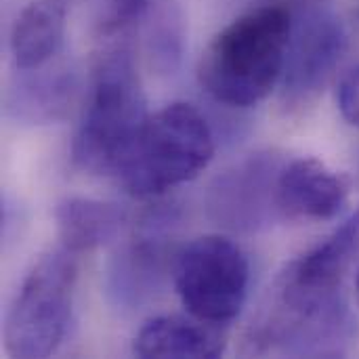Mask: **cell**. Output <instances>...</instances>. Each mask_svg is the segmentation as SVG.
<instances>
[{"label": "cell", "mask_w": 359, "mask_h": 359, "mask_svg": "<svg viewBox=\"0 0 359 359\" xmlns=\"http://www.w3.org/2000/svg\"><path fill=\"white\" fill-rule=\"evenodd\" d=\"M292 23L294 13L286 2H265L229 21L200 57L202 88L229 107L265 101L282 80Z\"/></svg>", "instance_id": "1"}, {"label": "cell", "mask_w": 359, "mask_h": 359, "mask_svg": "<svg viewBox=\"0 0 359 359\" xmlns=\"http://www.w3.org/2000/svg\"><path fill=\"white\" fill-rule=\"evenodd\" d=\"M141 78L128 50L105 53L93 69L72 160L88 175H118L147 120Z\"/></svg>", "instance_id": "2"}, {"label": "cell", "mask_w": 359, "mask_h": 359, "mask_svg": "<svg viewBox=\"0 0 359 359\" xmlns=\"http://www.w3.org/2000/svg\"><path fill=\"white\" fill-rule=\"evenodd\" d=\"M215 156V135L189 103L149 114L118 179L135 198H158L194 181Z\"/></svg>", "instance_id": "3"}, {"label": "cell", "mask_w": 359, "mask_h": 359, "mask_svg": "<svg viewBox=\"0 0 359 359\" xmlns=\"http://www.w3.org/2000/svg\"><path fill=\"white\" fill-rule=\"evenodd\" d=\"M78 282V255L59 246L32 267L4 320V353L44 359L63 345Z\"/></svg>", "instance_id": "4"}, {"label": "cell", "mask_w": 359, "mask_h": 359, "mask_svg": "<svg viewBox=\"0 0 359 359\" xmlns=\"http://www.w3.org/2000/svg\"><path fill=\"white\" fill-rule=\"evenodd\" d=\"M172 282L189 316L225 328L246 303L250 267L233 240L210 233L177 252Z\"/></svg>", "instance_id": "5"}, {"label": "cell", "mask_w": 359, "mask_h": 359, "mask_svg": "<svg viewBox=\"0 0 359 359\" xmlns=\"http://www.w3.org/2000/svg\"><path fill=\"white\" fill-rule=\"evenodd\" d=\"M347 48V34L332 13L311 8L294 15L282 86V105L290 111L307 107L328 84Z\"/></svg>", "instance_id": "6"}, {"label": "cell", "mask_w": 359, "mask_h": 359, "mask_svg": "<svg viewBox=\"0 0 359 359\" xmlns=\"http://www.w3.org/2000/svg\"><path fill=\"white\" fill-rule=\"evenodd\" d=\"M282 160L273 154H257L215 181L208 208L215 221L229 229L255 231L280 215L276 187Z\"/></svg>", "instance_id": "7"}, {"label": "cell", "mask_w": 359, "mask_h": 359, "mask_svg": "<svg viewBox=\"0 0 359 359\" xmlns=\"http://www.w3.org/2000/svg\"><path fill=\"white\" fill-rule=\"evenodd\" d=\"M349 179L318 158H294L278 175V210L294 221H332L349 202Z\"/></svg>", "instance_id": "8"}, {"label": "cell", "mask_w": 359, "mask_h": 359, "mask_svg": "<svg viewBox=\"0 0 359 359\" xmlns=\"http://www.w3.org/2000/svg\"><path fill=\"white\" fill-rule=\"evenodd\" d=\"M227 349L223 326L206 324L194 316H160L141 326L133 353L143 359H215Z\"/></svg>", "instance_id": "9"}, {"label": "cell", "mask_w": 359, "mask_h": 359, "mask_svg": "<svg viewBox=\"0 0 359 359\" xmlns=\"http://www.w3.org/2000/svg\"><path fill=\"white\" fill-rule=\"evenodd\" d=\"M72 0H32L11 27V55L21 72L42 69L63 46Z\"/></svg>", "instance_id": "10"}, {"label": "cell", "mask_w": 359, "mask_h": 359, "mask_svg": "<svg viewBox=\"0 0 359 359\" xmlns=\"http://www.w3.org/2000/svg\"><path fill=\"white\" fill-rule=\"evenodd\" d=\"M55 223L61 246L82 255L116 240L126 223V212L111 202L72 196L57 204Z\"/></svg>", "instance_id": "11"}, {"label": "cell", "mask_w": 359, "mask_h": 359, "mask_svg": "<svg viewBox=\"0 0 359 359\" xmlns=\"http://www.w3.org/2000/svg\"><path fill=\"white\" fill-rule=\"evenodd\" d=\"M74 90L76 84L69 74L40 76L13 88L8 95V109L15 111L17 118L34 124L53 122L65 116L74 101Z\"/></svg>", "instance_id": "12"}, {"label": "cell", "mask_w": 359, "mask_h": 359, "mask_svg": "<svg viewBox=\"0 0 359 359\" xmlns=\"http://www.w3.org/2000/svg\"><path fill=\"white\" fill-rule=\"evenodd\" d=\"M337 103L341 109V116L351 124L353 128H359V61L349 67L337 86Z\"/></svg>", "instance_id": "13"}, {"label": "cell", "mask_w": 359, "mask_h": 359, "mask_svg": "<svg viewBox=\"0 0 359 359\" xmlns=\"http://www.w3.org/2000/svg\"><path fill=\"white\" fill-rule=\"evenodd\" d=\"M149 6H151V0H111L107 27L120 29V27L133 23L135 19H139Z\"/></svg>", "instance_id": "14"}, {"label": "cell", "mask_w": 359, "mask_h": 359, "mask_svg": "<svg viewBox=\"0 0 359 359\" xmlns=\"http://www.w3.org/2000/svg\"><path fill=\"white\" fill-rule=\"evenodd\" d=\"M355 299H358V305H359V271H358V280H355Z\"/></svg>", "instance_id": "15"}]
</instances>
